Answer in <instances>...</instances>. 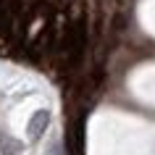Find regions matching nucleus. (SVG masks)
Wrapping results in <instances>:
<instances>
[{
	"instance_id": "f257e3e1",
	"label": "nucleus",
	"mask_w": 155,
	"mask_h": 155,
	"mask_svg": "<svg viewBox=\"0 0 155 155\" xmlns=\"http://www.w3.org/2000/svg\"><path fill=\"white\" fill-rule=\"evenodd\" d=\"M50 126V110L48 108H40V110H34V116L29 118L26 124V131H29V139H40L42 131Z\"/></svg>"
},
{
	"instance_id": "f03ea898",
	"label": "nucleus",
	"mask_w": 155,
	"mask_h": 155,
	"mask_svg": "<svg viewBox=\"0 0 155 155\" xmlns=\"http://www.w3.org/2000/svg\"><path fill=\"white\" fill-rule=\"evenodd\" d=\"M0 153L3 155H21V142L13 139L11 134L0 131Z\"/></svg>"
},
{
	"instance_id": "7ed1b4c3",
	"label": "nucleus",
	"mask_w": 155,
	"mask_h": 155,
	"mask_svg": "<svg viewBox=\"0 0 155 155\" xmlns=\"http://www.w3.org/2000/svg\"><path fill=\"white\" fill-rule=\"evenodd\" d=\"M48 155H63V145H61V142H53V147L48 150Z\"/></svg>"
}]
</instances>
